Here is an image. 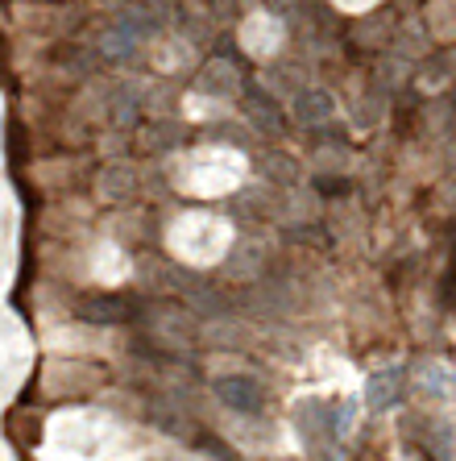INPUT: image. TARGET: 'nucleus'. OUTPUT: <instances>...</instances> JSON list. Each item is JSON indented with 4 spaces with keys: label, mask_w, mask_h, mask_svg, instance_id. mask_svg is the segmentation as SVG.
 Instances as JSON below:
<instances>
[{
    "label": "nucleus",
    "mask_w": 456,
    "mask_h": 461,
    "mask_svg": "<svg viewBox=\"0 0 456 461\" xmlns=\"http://www.w3.org/2000/svg\"><path fill=\"white\" fill-rule=\"evenodd\" d=\"M216 399H220L224 408L257 416L265 408V386L249 375H224V378H216Z\"/></svg>",
    "instance_id": "obj_1"
},
{
    "label": "nucleus",
    "mask_w": 456,
    "mask_h": 461,
    "mask_svg": "<svg viewBox=\"0 0 456 461\" xmlns=\"http://www.w3.org/2000/svg\"><path fill=\"white\" fill-rule=\"evenodd\" d=\"M403 370H378V375H370V383H365V403H370L373 411H390L398 399H403Z\"/></svg>",
    "instance_id": "obj_2"
},
{
    "label": "nucleus",
    "mask_w": 456,
    "mask_h": 461,
    "mask_svg": "<svg viewBox=\"0 0 456 461\" xmlns=\"http://www.w3.org/2000/svg\"><path fill=\"white\" fill-rule=\"evenodd\" d=\"M332 113V100L324 92H308V96L299 100V117L303 121H324Z\"/></svg>",
    "instance_id": "obj_3"
}]
</instances>
